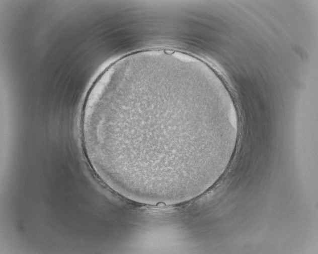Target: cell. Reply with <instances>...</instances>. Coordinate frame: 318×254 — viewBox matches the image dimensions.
I'll use <instances>...</instances> for the list:
<instances>
[{
	"instance_id": "obj_1",
	"label": "cell",
	"mask_w": 318,
	"mask_h": 254,
	"mask_svg": "<svg viewBox=\"0 0 318 254\" xmlns=\"http://www.w3.org/2000/svg\"><path fill=\"white\" fill-rule=\"evenodd\" d=\"M117 110L127 151L131 156L138 151L134 157L144 147L142 152L150 146L153 151L156 144L152 162L156 160L157 165L160 147V166L183 163L207 152L220 131L219 102L181 81L160 79L136 86L118 97Z\"/></svg>"
}]
</instances>
